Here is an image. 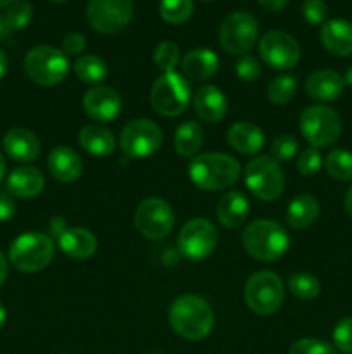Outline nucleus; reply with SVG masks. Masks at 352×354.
I'll use <instances>...</instances> for the list:
<instances>
[{"label": "nucleus", "instance_id": "obj_42", "mask_svg": "<svg viewBox=\"0 0 352 354\" xmlns=\"http://www.w3.org/2000/svg\"><path fill=\"white\" fill-rule=\"evenodd\" d=\"M237 75L242 82L252 83L261 76V66L252 55H242L237 62Z\"/></svg>", "mask_w": 352, "mask_h": 354}, {"label": "nucleus", "instance_id": "obj_6", "mask_svg": "<svg viewBox=\"0 0 352 354\" xmlns=\"http://www.w3.org/2000/svg\"><path fill=\"white\" fill-rule=\"evenodd\" d=\"M24 71L37 85L55 86L68 76V55L52 45H38L24 57Z\"/></svg>", "mask_w": 352, "mask_h": 354}, {"label": "nucleus", "instance_id": "obj_12", "mask_svg": "<svg viewBox=\"0 0 352 354\" xmlns=\"http://www.w3.org/2000/svg\"><path fill=\"white\" fill-rule=\"evenodd\" d=\"M86 17L93 30L114 35L130 24L133 17V0H90Z\"/></svg>", "mask_w": 352, "mask_h": 354}, {"label": "nucleus", "instance_id": "obj_40", "mask_svg": "<svg viewBox=\"0 0 352 354\" xmlns=\"http://www.w3.org/2000/svg\"><path fill=\"white\" fill-rule=\"evenodd\" d=\"M323 166V158H321L320 151L316 147H309L306 151L300 152L299 159H297V168L304 176H314Z\"/></svg>", "mask_w": 352, "mask_h": 354}, {"label": "nucleus", "instance_id": "obj_15", "mask_svg": "<svg viewBox=\"0 0 352 354\" xmlns=\"http://www.w3.org/2000/svg\"><path fill=\"white\" fill-rule=\"evenodd\" d=\"M259 55L273 69L286 71L295 68L300 61V45L292 35L280 30H271L262 35L259 41Z\"/></svg>", "mask_w": 352, "mask_h": 354}, {"label": "nucleus", "instance_id": "obj_22", "mask_svg": "<svg viewBox=\"0 0 352 354\" xmlns=\"http://www.w3.org/2000/svg\"><path fill=\"white\" fill-rule=\"evenodd\" d=\"M321 44L330 54L347 57L352 54V23L345 19H330L321 28Z\"/></svg>", "mask_w": 352, "mask_h": 354}, {"label": "nucleus", "instance_id": "obj_8", "mask_svg": "<svg viewBox=\"0 0 352 354\" xmlns=\"http://www.w3.org/2000/svg\"><path fill=\"white\" fill-rule=\"evenodd\" d=\"M300 131L313 147H328L342 133V120L337 111L328 106H309L300 114Z\"/></svg>", "mask_w": 352, "mask_h": 354}, {"label": "nucleus", "instance_id": "obj_38", "mask_svg": "<svg viewBox=\"0 0 352 354\" xmlns=\"http://www.w3.org/2000/svg\"><path fill=\"white\" fill-rule=\"evenodd\" d=\"M335 349L344 354H352V317L338 322L333 328Z\"/></svg>", "mask_w": 352, "mask_h": 354}, {"label": "nucleus", "instance_id": "obj_7", "mask_svg": "<svg viewBox=\"0 0 352 354\" xmlns=\"http://www.w3.org/2000/svg\"><path fill=\"white\" fill-rule=\"evenodd\" d=\"M244 297L247 306L255 315L268 317L282 306L283 297H285V286L276 273L257 272L248 277Z\"/></svg>", "mask_w": 352, "mask_h": 354}, {"label": "nucleus", "instance_id": "obj_35", "mask_svg": "<svg viewBox=\"0 0 352 354\" xmlns=\"http://www.w3.org/2000/svg\"><path fill=\"white\" fill-rule=\"evenodd\" d=\"M3 17L10 31L23 30L33 19V6L28 0H16L7 7Z\"/></svg>", "mask_w": 352, "mask_h": 354}, {"label": "nucleus", "instance_id": "obj_5", "mask_svg": "<svg viewBox=\"0 0 352 354\" xmlns=\"http://www.w3.org/2000/svg\"><path fill=\"white\" fill-rule=\"evenodd\" d=\"M190 99H192V86H190V82L185 76L176 71L164 73L152 85V107L161 116H179V114H183L186 111Z\"/></svg>", "mask_w": 352, "mask_h": 354}, {"label": "nucleus", "instance_id": "obj_13", "mask_svg": "<svg viewBox=\"0 0 352 354\" xmlns=\"http://www.w3.org/2000/svg\"><path fill=\"white\" fill-rule=\"evenodd\" d=\"M162 130L152 120H133L123 128L119 137L121 151L130 158H148L162 145Z\"/></svg>", "mask_w": 352, "mask_h": 354}, {"label": "nucleus", "instance_id": "obj_31", "mask_svg": "<svg viewBox=\"0 0 352 354\" xmlns=\"http://www.w3.org/2000/svg\"><path fill=\"white\" fill-rule=\"evenodd\" d=\"M326 171L338 182L352 180V154L345 149H333L326 156Z\"/></svg>", "mask_w": 352, "mask_h": 354}, {"label": "nucleus", "instance_id": "obj_55", "mask_svg": "<svg viewBox=\"0 0 352 354\" xmlns=\"http://www.w3.org/2000/svg\"><path fill=\"white\" fill-rule=\"evenodd\" d=\"M200 2H213V0H200Z\"/></svg>", "mask_w": 352, "mask_h": 354}, {"label": "nucleus", "instance_id": "obj_47", "mask_svg": "<svg viewBox=\"0 0 352 354\" xmlns=\"http://www.w3.org/2000/svg\"><path fill=\"white\" fill-rule=\"evenodd\" d=\"M6 279H7V259L6 256H3V252L0 251V286L6 282Z\"/></svg>", "mask_w": 352, "mask_h": 354}, {"label": "nucleus", "instance_id": "obj_51", "mask_svg": "<svg viewBox=\"0 0 352 354\" xmlns=\"http://www.w3.org/2000/svg\"><path fill=\"white\" fill-rule=\"evenodd\" d=\"M6 171H7L6 159H3V156L0 154V182H2V180H3V176H6Z\"/></svg>", "mask_w": 352, "mask_h": 354}, {"label": "nucleus", "instance_id": "obj_17", "mask_svg": "<svg viewBox=\"0 0 352 354\" xmlns=\"http://www.w3.org/2000/svg\"><path fill=\"white\" fill-rule=\"evenodd\" d=\"M193 111L206 123H217L226 116L228 102L224 93L214 85H204L193 95Z\"/></svg>", "mask_w": 352, "mask_h": 354}, {"label": "nucleus", "instance_id": "obj_46", "mask_svg": "<svg viewBox=\"0 0 352 354\" xmlns=\"http://www.w3.org/2000/svg\"><path fill=\"white\" fill-rule=\"evenodd\" d=\"M259 3H261L264 9L276 12V10H282L283 7L289 3V0H259Z\"/></svg>", "mask_w": 352, "mask_h": 354}, {"label": "nucleus", "instance_id": "obj_48", "mask_svg": "<svg viewBox=\"0 0 352 354\" xmlns=\"http://www.w3.org/2000/svg\"><path fill=\"white\" fill-rule=\"evenodd\" d=\"M344 207L347 211L349 216H352V185L349 187L347 194H345V199H344Z\"/></svg>", "mask_w": 352, "mask_h": 354}, {"label": "nucleus", "instance_id": "obj_10", "mask_svg": "<svg viewBox=\"0 0 352 354\" xmlns=\"http://www.w3.org/2000/svg\"><path fill=\"white\" fill-rule=\"evenodd\" d=\"M135 227L148 241H161L173 232L175 213L166 201L148 197L135 211Z\"/></svg>", "mask_w": 352, "mask_h": 354}, {"label": "nucleus", "instance_id": "obj_4", "mask_svg": "<svg viewBox=\"0 0 352 354\" xmlns=\"http://www.w3.org/2000/svg\"><path fill=\"white\" fill-rule=\"evenodd\" d=\"M54 241L40 232H26L14 239L9 248V261L23 273H35L48 266L54 258Z\"/></svg>", "mask_w": 352, "mask_h": 354}, {"label": "nucleus", "instance_id": "obj_54", "mask_svg": "<svg viewBox=\"0 0 352 354\" xmlns=\"http://www.w3.org/2000/svg\"><path fill=\"white\" fill-rule=\"evenodd\" d=\"M12 2H16V0H0V7H9Z\"/></svg>", "mask_w": 352, "mask_h": 354}, {"label": "nucleus", "instance_id": "obj_9", "mask_svg": "<svg viewBox=\"0 0 352 354\" xmlns=\"http://www.w3.org/2000/svg\"><path fill=\"white\" fill-rule=\"evenodd\" d=\"M245 185L261 201H275L285 189V175L278 161L259 156L245 166Z\"/></svg>", "mask_w": 352, "mask_h": 354}, {"label": "nucleus", "instance_id": "obj_2", "mask_svg": "<svg viewBox=\"0 0 352 354\" xmlns=\"http://www.w3.org/2000/svg\"><path fill=\"white\" fill-rule=\"evenodd\" d=\"M240 173L242 168L237 159L216 152L195 156L188 166V176L193 185L207 192L228 189L237 183Z\"/></svg>", "mask_w": 352, "mask_h": 354}, {"label": "nucleus", "instance_id": "obj_18", "mask_svg": "<svg viewBox=\"0 0 352 354\" xmlns=\"http://www.w3.org/2000/svg\"><path fill=\"white\" fill-rule=\"evenodd\" d=\"M345 82L338 73L331 69H320L307 76L306 93L320 102H331L344 93Z\"/></svg>", "mask_w": 352, "mask_h": 354}, {"label": "nucleus", "instance_id": "obj_36", "mask_svg": "<svg viewBox=\"0 0 352 354\" xmlns=\"http://www.w3.org/2000/svg\"><path fill=\"white\" fill-rule=\"evenodd\" d=\"M154 62L164 73L175 71V68L179 62V47L175 41H161L154 48Z\"/></svg>", "mask_w": 352, "mask_h": 354}, {"label": "nucleus", "instance_id": "obj_56", "mask_svg": "<svg viewBox=\"0 0 352 354\" xmlns=\"http://www.w3.org/2000/svg\"><path fill=\"white\" fill-rule=\"evenodd\" d=\"M54 2H66V0H54Z\"/></svg>", "mask_w": 352, "mask_h": 354}, {"label": "nucleus", "instance_id": "obj_11", "mask_svg": "<svg viewBox=\"0 0 352 354\" xmlns=\"http://www.w3.org/2000/svg\"><path fill=\"white\" fill-rule=\"evenodd\" d=\"M217 230L206 218H193L179 230L178 249L183 258L202 261L213 254L217 245Z\"/></svg>", "mask_w": 352, "mask_h": 354}, {"label": "nucleus", "instance_id": "obj_50", "mask_svg": "<svg viewBox=\"0 0 352 354\" xmlns=\"http://www.w3.org/2000/svg\"><path fill=\"white\" fill-rule=\"evenodd\" d=\"M6 71H7V55L0 50V80L3 78Z\"/></svg>", "mask_w": 352, "mask_h": 354}, {"label": "nucleus", "instance_id": "obj_14", "mask_svg": "<svg viewBox=\"0 0 352 354\" xmlns=\"http://www.w3.org/2000/svg\"><path fill=\"white\" fill-rule=\"evenodd\" d=\"M259 35V24L248 12H233L223 21L219 28L221 47L231 55H245Z\"/></svg>", "mask_w": 352, "mask_h": 354}, {"label": "nucleus", "instance_id": "obj_34", "mask_svg": "<svg viewBox=\"0 0 352 354\" xmlns=\"http://www.w3.org/2000/svg\"><path fill=\"white\" fill-rule=\"evenodd\" d=\"M193 0H161L159 14L169 24H182L192 16Z\"/></svg>", "mask_w": 352, "mask_h": 354}, {"label": "nucleus", "instance_id": "obj_52", "mask_svg": "<svg viewBox=\"0 0 352 354\" xmlns=\"http://www.w3.org/2000/svg\"><path fill=\"white\" fill-rule=\"evenodd\" d=\"M6 320H7V311H6V308L2 306V303H0V328L3 327Z\"/></svg>", "mask_w": 352, "mask_h": 354}, {"label": "nucleus", "instance_id": "obj_49", "mask_svg": "<svg viewBox=\"0 0 352 354\" xmlns=\"http://www.w3.org/2000/svg\"><path fill=\"white\" fill-rule=\"evenodd\" d=\"M9 33H10V30L6 23V17L0 16V40H2V38H6Z\"/></svg>", "mask_w": 352, "mask_h": 354}, {"label": "nucleus", "instance_id": "obj_25", "mask_svg": "<svg viewBox=\"0 0 352 354\" xmlns=\"http://www.w3.org/2000/svg\"><path fill=\"white\" fill-rule=\"evenodd\" d=\"M248 201L238 190L224 194L216 206V216L219 223L226 228H238L248 218Z\"/></svg>", "mask_w": 352, "mask_h": 354}, {"label": "nucleus", "instance_id": "obj_39", "mask_svg": "<svg viewBox=\"0 0 352 354\" xmlns=\"http://www.w3.org/2000/svg\"><path fill=\"white\" fill-rule=\"evenodd\" d=\"M289 354H338L337 349L324 341L317 339H300L293 342Z\"/></svg>", "mask_w": 352, "mask_h": 354}, {"label": "nucleus", "instance_id": "obj_16", "mask_svg": "<svg viewBox=\"0 0 352 354\" xmlns=\"http://www.w3.org/2000/svg\"><path fill=\"white\" fill-rule=\"evenodd\" d=\"M83 109L90 120L109 123L119 116L123 102L119 93L110 86H93L83 95Z\"/></svg>", "mask_w": 352, "mask_h": 354}, {"label": "nucleus", "instance_id": "obj_43", "mask_svg": "<svg viewBox=\"0 0 352 354\" xmlns=\"http://www.w3.org/2000/svg\"><path fill=\"white\" fill-rule=\"evenodd\" d=\"M86 47V38L81 33H69L66 35L62 40V52L68 55H78L85 50Z\"/></svg>", "mask_w": 352, "mask_h": 354}, {"label": "nucleus", "instance_id": "obj_28", "mask_svg": "<svg viewBox=\"0 0 352 354\" xmlns=\"http://www.w3.org/2000/svg\"><path fill=\"white\" fill-rule=\"evenodd\" d=\"M320 214V204L313 196H297L292 203L289 204L286 209V223L293 230H304V228L311 227L314 221L317 220Z\"/></svg>", "mask_w": 352, "mask_h": 354}, {"label": "nucleus", "instance_id": "obj_37", "mask_svg": "<svg viewBox=\"0 0 352 354\" xmlns=\"http://www.w3.org/2000/svg\"><path fill=\"white\" fill-rule=\"evenodd\" d=\"M299 149V142L293 135H278L271 144V156L275 161H290Z\"/></svg>", "mask_w": 352, "mask_h": 354}, {"label": "nucleus", "instance_id": "obj_53", "mask_svg": "<svg viewBox=\"0 0 352 354\" xmlns=\"http://www.w3.org/2000/svg\"><path fill=\"white\" fill-rule=\"evenodd\" d=\"M344 82H345V85H351L352 86V66L347 69V71H345Z\"/></svg>", "mask_w": 352, "mask_h": 354}, {"label": "nucleus", "instance_id": "obj_32", "mask_svg": "<svg viewBox=\"0 0 352 354\" xmlns=\"http://www.w3.org/2000/svg\"><path fill=\"white\" fill-rule=\"evenodd\" d=\"M289 289L297 299L311 301L320 296L321 283L314 275L307 272H297L289 279Z\"/></svg>", "mask_w": 352, "mask_h": 354}, {"label": "nucleus", "instance_id": "obj_19", "mask_svg": "<svg viewBox=\"0 0 352 354\" xmlns=\"http://www.w3.org/2000/svg\"><path fill=\"white\" fill-rule=\"evenodd\" d=\"M48 171L57 182L61 183H72L81 175V158L78 152L66 145L52 149L48 154Z\"/></svg>", "mask_w": 352, "mask_h": 354}, {"label": "nucleus", "instance_id": "obj_21", "mask_svg": "<svg viewBox=\"0 0 352 354\" xmlns=\"http://www.w3.org/2000/svg\"><path fill=\"white\" fill-rule=\"evenodd\" d=\"M182 68L186 80L206 82V80L213 78L217 73V69H219V59H217V55L211 48L199 47L186 52L182 61Z\"/></svg>", "mask_w": 352, "mask_h": 354}, {"label": "nucleus", "instance_id": "obj_45", "mask_svg": "<svg viewBox=\"0 0 352 354\" xmlns=\"http://www.w3.org/2000/svg\"><path fill=\"white\" fill-rule=\"evenodd\" d=\"M68 230V225H66V220H62L61 216H54L50 220V234H52V241H54V239H57L59 241V237H61L62 234H64V232Z\"/></svg>", "mask_w": 352, "mask_h": 354}, {"label": "nucleus", "instance_id": "obj_20", "mask_svg": "<svg viewBox=\"0 0 352 354\" xmlns=\"http://www.w3.org/2000/svg\"><path fill=\"white\" fill-rule=\"evenodd\" d=\"M2 145L6 154L17 162L35 161L40 154V142L37 135L24 128H14L7 131Z\"/></svg>", "mask_w": 352, "mask_h": 354}, {"label": "nucleus", "instance_id": "obj_27", "mask_svg": "<svg viewBox=\"0 0 352 354\" xmlns=\"http://www.w3.org/2000/svg\"><path fill=\"white\" fill-rule=\"evenodd\" d=\"M79 145L83 151H86L92 156H109L116 149V138L113 131L107 130L102 124H86L81 128L78 137Z\"/></svg>", "mask_w": 352, "mask_h": 354}, {"label": "nucleus", "instance_id": "obj_33", "mask_svg": "<svg viewBox=\"0 0 352 354\" xmlns=\"http://www.w3.org/2000/svg\"><path fill=\"white\" fill-rule=\"evenodd\" d=\"M297 92V78L293 75H282L273 80L268 86V99L269 102L276 106L290 102Z\"/></svg>", "mask_w": 352, "mask_h": 354}, {"label": "nucleus", "instance_id": "obj_1", "mask_svg": "<svg viewBox=\"0 0 352 354\" xmlns=\"http://www.w3.org/2000/svg\"><path fill=\"white\" fill-rule=\"evenodd\" d=\"M169 325L179 337L186 341H200L213 330V308L202 297L186 294L178 297L169 308Z\"/></svg>", "mask_w": 352, "mask_h": 354}, {"label": "nucleus", "instance_id": "obj_3", "mask_svg": "<svg viewBox=\"0 0 352 354\" xmlns=\"http://www.w3.org/2000/svg\"><path fill=\"white\" fill-rule=\"evenodd\" d=\"M245 251L257 261L271 263L282 258L290 245L289 234L273 220H255L242 234Z\"/></svg>", "mask_w": 352, "mask_h": 354}, {"label": "nucleus", "instance_id": "obj_41", "mask_svg": "<svg viewBox=\"0 0 352 354\" xmlns=\"http://www.w3.org/2000/svg\"><path fill=\"white\" fill-rule=\"evenodd\" d=\"M302 16L311 24H324L328 17V6L323 0H306L302 3Z\"/></svg>", "mask_w": 352, "mask_h": 354}, {"label": "nucleus", "instance_id": "obj_23", "mask_svg": "<svg viewBox=\"0 0 352 354\" xmlns=\"http://www.w3.org/2000/svg\"><path fill=\"white\" fill-rule=\"evenodd\" d=\"M6 187L7 192L19 199H31L43 190L45 176L35 166H19L9 175Z\"/></svg>", "mask_w": 352, "mask_h": 354}, {"label": "nucleus", "instance_id": "obj_44", "mask_svg": "<svg viewBox=\"0 0 352 354\" xmlns=\"http://www.w3.org/2000/svg\"><path fill=\"white\" fill-rule=\"evenodd\" d=\"M16 214V203L7 192H0V221H9Z\"/></svg>", "mask_w": 352, "mask_h": 354}, {"label": "nucleus", "instance_id": "obj_24", "mask_svg": "<svg viewBox=\"0 0 352 354\" xmlns=\"http://www.w3.org/2000/svg\"><path fill=\"white\" fill-rule=\"evenodd\" d=\"M226 140L237 152L254 156L264 147V133L259 127L248 121H237L228 128Z\"/></svg>", "mask_w": 352, "mask_h": 354}, {"label": "nucleus", "instance_id": "obj_26", "mask_svg": "<svg viewBox=\"0 0 352 354\" xmlns=\"http://www.w3.org/2000/svg\"><path fill=\"white\" fill-rule=\"evenodd\" d=\"M59 248L72 259H88L97 251V239L86 228H68L59 237Z\"/></svg>", "mask_w": 352, "mask_h": 354}, {"label": "nucleus", "instance_id": "obj_29", "mask_svg": "<svg viewBox=\"0 0 352 354\" xmlns=\"http://www.w3.org/2000/svg\"><path fill=\"white\" fill-rule=\"evenodd\" d=\"M204 144V128L195 121H185L175 131V149L183 158H192Z\"/></svg>", "mask_w": 352, "mask_h": 354}, {"label": "nucleus", "instance_id": "obj_30", "mask_svg": "<svg viewBox=\"0 0 352 354\" xmlns=\"http://www.w3.org/2000/svg\"><path fill=\"white\" fill-rule=\"evenodd\" d=\"M75 75L88 85H97L104 82L109 75L107 64L99 57V55H81L75 61Z\"/></svg>", "mask_w": 352, "mask_h": 354}]
</instances>
